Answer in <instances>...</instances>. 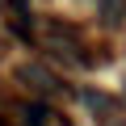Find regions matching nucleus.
Returning <instances> with one entry per match:
<instances>
[{
  "mask_svg": "<svg viewBox=\"0 0 126 126\" xmlns=\"http://www.w3.org/2000/svg\"><path fill=\"white\" fill-rule=\"evenodd\" d=\"M17 80H21L25 88H34V93H59V88H63L59 76L46 72L42 63H21V67H17Z\"/></svg>",
  "mask_w": 126,
  "mask_h": 126,
  "instance_id": "f257e3e1",
  "label": "nucleus"
},
{
  "mask_svg": "<svg viewBox=\"0 0 126 126\" xmlns=\"http://www.w3.org/2000/svg\"><path fill=\"white\" fill-rule=\"evenodd\" d=\"M13 118H17V126H55L59 122V113L50 105H42V101H17Z\"/></svg>",
  "mask_w": 126,
  "mask_h": 126,
  "instance_id": "f03ea898",
  "label": "nucleus"
},
{
  "mask_svg": "<svg viewBox=\"0 0 126 126\" xmlns=\"http://www.w3.org/2000/svg\"><path fill=\"white\" fill-rule=\"evenodd\" d=\"M97 9H101L105 25H118V21L126 17V0H97Z\"/></svg>",
  "mask_w": 126,
  "mask_h": 126,
  "instance_id": "7ed1b4c3",
  "label": "nucleus"
},
{
  "mask_svg": "<svg viewBox=\"0 0 126 126\" xmlns=\"http://www.w3.org/2000/svg\"><path fill=\"white\" fill-rule=\"evenodd\" d=\"M113 126H126V122H113Z\"/></svg>",
  "mask_w": 126,
  "mask_h": 126,
  "instance_id": "20e7f679",
  "label": "nucleus"
}]
</instances>
